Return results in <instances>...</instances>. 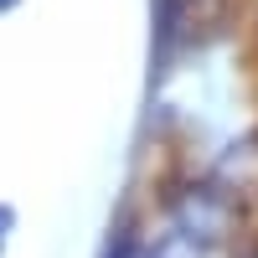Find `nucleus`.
<instances>
[{
  "instance_id": "obj_2",
  "label": "nucleus",
  "mask_w": 258,
  "mask_h": 258,
  "mask_svg": "<svg viewBox=\"0 0 258 258\" xmlns=\"http://www.w3.org/2000/svg\"><path fill=\"white\" fill-rule=\"evenodd\" d=\"M11 6H21V0H0V11H11Z\"/></svg>"
},
{
  "instance_id": "obj_1",
  "label": "nucleus",
  "mask_w": 258,
  "mask_h": 258,
  "mask_svg": "<svg viewBox=\"0 0 258 258\" xmlns=\"http://www.w3.org/2000/svg\"><path fill=\"white\" fill-rule=\"evenodd\" d=\"M222 31V0H160V41L165 47H202Z\"/></svg>"
}]
</instances>
